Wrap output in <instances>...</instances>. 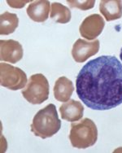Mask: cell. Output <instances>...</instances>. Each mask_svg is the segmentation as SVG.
I'll return each instance as SVG.
<instances>
[{
	"instance_id": "16",
	"label": "cell",
	"mask_w": 122,
	"mask_h": 153,
	"mask_svg": "<svg viewBox=\"0 0 122 153\" xmlns=\"http://www.w3.org/2000/svg\"><path fill=\"white\" fill-rule=\"evenodd\" d=\"M120 57H121V61H122V48H121V53H120Z\"/></svg>"
},
{
	"instance_id": "12",
	"label": "cell",
	"mask_w": 122,
	"mask_h": 153,
	"mask_svg": "<svg viewBox=\"0 0 122 153\" xmlns=\"http://www.w3.org/2000/svg\"><path fill=\"white\" fill-rule=\"evenodd\" d=\"M99 11L107 21L118 20L122 16V1L103 0L99 3Z\"/></svg>"
},
{
	"instance_id": "2",
	"label": "cell",
	"mask_w": 122,
	"mask_h": 153,
	"mask_svg": "<svg viewBox=\"0 0 122 153\" xmlns=\"http://www.w3.org/2000/svg\"><path fill=\"white\" fill-rule=\"evenodd\" d=\"M60 127L61 121L59 119L56 107L50 103L36 113L31 124V131L35 136L45 139L57 134Z\"/></svg>"
},
{
	"instance_id": "5",
	"label": "cell",
	"mask_w": 122,
	"mask_h": 153,
	"mask_svg": "<svg viewBox=\"0 0 122 153\" xmlns=\"http://www.w3.org/2000/svg\"><path fill=\"white\" fill-rule=\"evenodd\" d=\"M0 82L2 86L12 91L23 89L28 83L24 71L4 63L0 64Z\"/></svg>"
},
{
	"instance_id": "7",
	"label": "cell",
	"mask_w": 122,
	"mask_h": 153,
	"mask_svg": "<svg viewBox=\"0 0 122 153\" xmlns=\"http://www.w3.org/2000/svg\"><path fill=\"white\" fill-rule=\"evenodd\" d=\"M104 26V18L98 14H92L82 21L79 31L81 37L88 40H94L101 34Z\"/></svg>"
},
{
	"instance_id": "9",
	"label": "cell",
	"mask_w": 122,
	"mask_h": 153,
	"mask_svg": "<svg viewBox=\"0 0 122 153\" xmlns=\"http://www.w3.org/2000/svg\"><path fill=\"white\" fill-rule=\"evenodd\" d=\"M60 112L62 119L70 122H74L82 118L84 108L79 101L69 100L60 106Z\"/></svg>"
},
{
	"instance_id": "8",
	"label": "cell",
	"mask_w": 122,
	"mask_h": 153,
	"mask_svg": "<svg viewBox=\"0 0 122 153\" xmlns=\"http://www.w3.org/2000/svg\"><path fill=\"white\" fill-rule=\"evenodd\" d=\"M24 55L22 45L15 40L0 41V59L2 61L16 64L20 61Z\"/></svg>"
},
{
	"instance_id": "15",
	"label": "cell",
	"mask_w": 122,
	"mask_h": 153,
	"mask_svg": "<svg viewBox=\"0 0 122 153\" xmlns=\"http://www.w3.org/2000/svg\"><path fill=\"white\" fill-rule=\"evenodd\" d=\"M71 7H77L81 10L91 9L95 6V1H67Z\"/></svg>"
},
{
	"instance_id": "6",
	"label": "cell",
	"mask_w": 122,
	"mask_h": 153,
	"mask_svg": "<svg viewBox=\"0 0 122 153\" xmlns=\"http://www.w3.org/2000/svg\"><path fill=\"white\" fill-rule=\"evenodd\" d=\"M99 46L100 44L98 39L89 42L79 38L75 42L72 49V58L78 63H83L89 57L98 53Z\"/></svg>"
},
{
	"instance_id": "4",
	"label": "cell",
	"mask_w": 122,
	"mask_h": 153,
	"mask_svg": "<svg viewBox=\"0 0 122 153\" xmlns=\"http://www.w3.org/2000/svg\"><path fill=\"white\" fill-rule=\"evenodd\" d=\"M49 82L42 74H33L30 77L26 87L22 90V95L29 103L41 104L49 97Z\"/></svg>"
},
{
	"instance_id": "1",
	"label": "cell",
	"mask_w": 122,
	"mask_h": 153,
	"mask_svg": "<svg viewBox=\"0 0 122 153\" xmlns=\"http://www.w3.org/2000/svg\"><path fill=\"white\" fill-rule=\"evenodd\" d=\"M77 94L93 110H109L122 103V64L102 56L84 65L76 79Z\"/></svg>"
},
{
	"instance_id": "11",
	"label": "cell",
	"mask_w": 122,
	"mask_h": 153,
	"mask_svg": "<svg viewBox=\"0 0 122 153\" xmlns=\"http://www.w3.org/2000/svg\"><path fill=\"white\" fill-rule=\"evenodd\" d=\"M74 91L73 83L66 76H60L56 80L54 86L55 99L60 102L65 103L69 101Z\"/></svg>"
},
{
	"instance_id": "10",
	"label": "cell",
	"mask_w": 122,
	"mask_h": 153,
	"mask_svg": "<svg viewBox=\"0 0 122 153\" xmlns=\"http://www.w3.org/2000/svg\"><path fill=\"white\" fill-rule=\"evenodd\" d=\"M51 4L47 0L34 1L27 7V14L32 21L35 22H44L49 17Z\"/></svg>"
},
{
	"instance_id": "3",
	"label": "cell",
	"mask_w": 122,
	"mask_h": 153,
	"mask_svg": "<svg viewBox=\"0 0 122 153\" xmlns=\"http://www.w3.org/2000/svg\"><path fill=\"white\" fill-rule=\"evenodd\" d=\"M69 139L72 146L85 149L95 144L98 139V129L95 122L89 118H84L79 122L71 125Z\"/></svg>"
},
{
	"instance_id": "14",
	"label": "cell",
	"mask_w": 122,
	"mask_h": 153,
	"mask_svg": "<svg viewBox=\"0 0 122 153\" xmlns=\"http://www.w3.org/2000/svg\"><path fill=\"white\" fill-rule=\"evenodd\" d=\"M71 12L69 7L60 3H53L51 7V18L56 23L67 24L71 20Z\"/></svg>"
},
{
	"instance_id": "13",
	"label": "cell",
	"mask_w": 122,
	"mask_h": 153,
	"mask_svg": "<svg viewBox=\"0 0 122 153\" xmlns=\"http://www.w3.org/2000/svg\"><path fill=\"white\" fill-rule=\"evenodd\" d=\"M19 25V18L15 13L5 12L0 16V33L9 35L15 32Z\"/></svg>"
}]
</instances>
